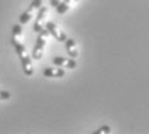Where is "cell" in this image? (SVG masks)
<instances>
[{
	"label": "cell",
	"instance_id": "6da1fadb",
	"mask_svg": "<svg viewBox=\"0 0 149 134\" xmlns=\"http://www.w3.org/2000/svg\"><path fill=\"white\" fill-rule=\"evenodd\" d=\"M12 45L16 50V53L18 54L19 61H21L22 65V71L26 76H31L34 74V68H33V62H31V58L29 56L26 47L19 41V38H13L12 36Z\"/></svg>",
	"mask_w": 149,
	"mask_h": 134
},
{
	"label": "cell",
	"instance_id": "7a4b0ae2",
	"mask_svg": "<svg viewBox=\"0 0 149 134\" xmlns=\"http://www.w3.org/2000/svg\"><path fill=\"white\" fill-rule=\"evenodd\" d=\"M48 36H49V32L47 31V28H43L40 32H38V38H36L35 45L33 48V58L35 61L42 59L43 53H44V47L48 40Z\"/></svg>",
	"mask_w": 149,
	"mask_h": 134
},
{
	"label": "cell",
	"instance_id": "3957f363",
	"mask_svg": "<svg viewBox=\"0 0 149 134\" xmlns=\"http://www.w3.org/2000/svg\"><path fill=\"white\" fill-rule=\"evenodd\" d=\"M40 7H42V0H33V1L30 3V7L19 16V23L21 25L29 23V22L31 21V18H33L34 12H35L36 9H39Z\"/></svg>",
	"mask_w": 149,
	"mask_h": 134
},
{
	"label": "cell",
	"instance_id": "277c9868",
	"mask_svg": "<svg viewBox=\"0 0 149 134\" xmlns=\"http://www.w3.org/2000/svg\"><path fill=\"white\" fill-rule=\"evenodd\" d=\"M44 27L47 28V31L49 32V35H52L57 41H60V43H65V40L68 39L66 34H65L64 31L61 30V28L57 26V25L54 23V22H47V23L44 25Z\"/></svg>",
	"mask_w": 149,
	"mask_h": 134
},
{
	"label": "cell",
	"instance_id": "5b68a950",
	"mask_svg": "<svg viewBox=\"0 0 149 134\" xmlns=\"http://www.w3.org/2000/svg\"><path fill=\"white\" fill-rule=\"evenodd\" d=\"M52 63L57 67H64L69 68V70H74L78 65L74 58H66V57H53Z\"/></svg>",
	"mask_w": 149,
	"mask_h": 134
},
{
	"label": "cell",
	"instance_id": "8992f818",
	"mask_svg": "<svg viewBox=\"0 0 149 134\" xmlns=\"http://www.w3.org/2000/svg\"><path fill=\"white\" fill-rule=\"evenodd\" d=\"M47 13H48V8L47 7H40L39 8V12L36 14V19L34 22V26H33V30L35 32H40V31L44 28V21H45V17H47Z\"/></svg>",
	"mask_w": 149,
	"mask_h": 134
},
{
	"label": "cell",
	"instance_id": "52a82bcc",
	"mask_svg": "<svg viewBox=\"0 0 149 134\" xmlns=\"http://www.w3.org/2000/svg\"><path fill=\"white\" fill-rule=\"evenodd\" d=\"M43 76L44 78H64L65 76V70L62 67H47L43 70Z\"/></svg>",
	"mask_w": 149,
	"mask_h": 134
},
{
	"label": "cell",
	"instance_id": "ba28073f",
	"mask_svg": "<svg viewBox=\"0 0 149 134\" xmlns=\"http://www.w3.org/2000/svg\"><path fill=\"white\" fill-rule=\"evenodd\" d=\"M65 49H66L69 57H71V58L75 59L79 56L78 45H77V41L74 39H66L65 40Z\"/></svg>",
	"mask_w": 149,
	"mask_h": 134
},
{
	"label": "cell",
	"instance_id": "9c48e42d",
	"mask_svg": "<svg viewBox=\"0 0 149 134\" xmlns=\"http://www.w3.org/2000/svg\"><path fill=\"white\" fill-rule=\"evenodd\" d=\"M77 1H79V0H62V1L56 7L57 13L58 14H65Z\"/></svg>",
	"mask_w": 149,
	"mask_h": 134
},
{
	"label": "cell",
	"instance_id": "30bf717a",
	"mask_svg": "<svg viewBox=\"0 0 149 134\" xmlns=\"http://www.w3.org/2000/svg\"><path fill=\"white\" fill-rule=\"evenodd\" d=\"M22 35V26L21 25H14L12 27V36L13 38H21Z\"/></svg>",
	"mask_w": 149,
	"mask_h": 134
},
{
	"label": "cell",
	"instance_id": "8fae6325",
	"mask_svg": "<svg viewBox=\"0 0 149 134\" xmlns=\"http://www.w3.org/2000/svg\"><path fill=\"white\" fill-rule=\"evenodd\" d=\"M111 132V128L109 126V125H102L101 128H99V129L95 132V134H109Z\"/></svg>",
	"mask_w": 149,
	"mask_h": 134
},
{
	"label": "cell",
	"instance_id": "7c38bea8",
	"mask_svg": "<svg viewBox=\"0 0 149 134\" xmlns=\"http://www.w3.org/2000/svg\"><path fill=\"white\" fill-rule=\"evenodd\" d=\"M12 97V94L7 90H0V101H8Z\"/></svg>",
	"mask_w": 149,
	"mask_h": 134
},
{
	"label": "cell",
	"instance_id": "4fadbf2b",
	"mask_svg": "<svg viewBox=\"0 0 149 134\" xmlns=\"http://www.w3.org/2000/svg\"><path fill=\"white\" fill-rule=\"evenodd\" d=\"M61 1H62V0H51V5H52V7H54V8H56L57 5H58L60 3H61Z\"/></svg>",
	"mask_w": 149,
	"mask_h": 134
}]
</instances>
